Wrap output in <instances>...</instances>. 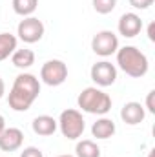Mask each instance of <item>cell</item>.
<instances>
[{
  "label": "cell",
  "mask_w": 155,
  "mask_h": 157,
  "mask_svg": "<svg viewBox=\"0 0 155 157\" xmlns=\"http://www.w3.org/2000/svg\"><path fill=\"white\" fill-rule=\"evenodd\" d=\"M40 95V80L33 73H20L13 80L7 104L13 112H28Z\"/></svg>",
  "instance_id": "1"
},
{
  "label": "cell",
  "mask_w": 155,
  "mask_h": 157,
  "mask_svg": "<svg viewBox=\"0 0 155 157\" xmlns=\"http://www.w3.org/2000/svg\"><path fill=\"white\" fill-rule=\"evenodd\" d=\"M117 66L133 78H141L148 73L150 62L148 57L135 46H122L117 49Z\"/></svg>",
  "instance_id": "2"
},
{
  "label": "cell",
  "mask_w": 155,
  "mask_h": 157,
  "mask_svg": "<svg viewBox=\"0 0 155 157\" xmlns=\"http://www.w3.org/2000/svg\"><path fill=\"white\" fill-rule=\"evenodd\" d=\"M78 108L91 115H106L112 110V97L97 86L84 88L77 97Z\"/></svg>",
  "instance_id": "3"
},
{
  "label": "cell",
  "mask_w": 155,
  "mask_h": 157,
  "mask_svg": "<svg viewBox=\"0 0 155 157\" xmlns=\"http://www.w3.org/2000/svg\"><path fill=\"white\" fill-rule=\"evenodd\" d=\"M59 130L60 133L70 139V141H77L78 137H82L84 130H86V121L82 117V113L75 108H68L60 113L59 117Z\"/></svg>",
  "instance_id": "4"
},
{
  "label": "cell",
  "mask_w": 155,
  "mask_h": 157,
  "mask_svg": "<svg viewBox=\"0 0 155 157\" xmlns=\"http://www.w3.org/2000/svg\"><path fill=\"white\" fill-rule=\"evenodd\" d=\"M68 78V66L60 59H51L46 60L40 68V80L47 86H60Z\"/></svg>",
  "instance_id": "5"
},
{
  "label": "cell",
  "mask_w": 155,
  "mask_h": 157,
  "mask_svg": "<svg viewBox=\"0 0 155 157\" xmlns=\"http://www.w3.org/2000/svg\"><path fill=\"white\" fill-rule=\"evenodd\" d=\"M46 33V28H44V22L39 20L37 17H24L18 26H17V35L18 39L26 44H35L42 40Z\"/></svg>",
  "instance_id": "6"
},
{
  "label": "cell",
  "mask_w": 155,
  "mask_h": 157,
  "mask_svg": "<svg viewBox=\"0 0 155 157\" xmlns=\"http://www.w3.org/2000/svg\"><path fill=\"white\" fill-rule=\"evenodd\" d=\"M91 49L99 57H112L119 49V37L110 29H102L91 39Z\"/></svg>",
  "instance_id": "7"
},
{
  "label": "cell",
  "mask_w": 155,
  "mask_h": 157,
  "mask_svg": "<svg viewBox=\"0 0 155 157\" xmlns=\"http://www.w3.org/2000/svg\"><path fill=\"white\" fill-rule=\"evenodd\" d=\"M89 77L91 80L99 86V88H108L112 84H115L117 80V68L115 64L108 62V60H100L95 62L89 70Z\"/></svg>",
  "instance_id": "8"
},
{
  "label": "cell",
  "mask_w": 155,
  "mask_h": 157,
  "mask_svg": "<svg viewBox=\"0 0 155 157\" xmlns=\"http://www.w3.org/2000/svg\"><path fill=\"white\" fill-rule=\"evenodd\" d=\"M117 29H119V35H122L124 39H133L142 31V20L137 13H124L119 18Z\"/></svg>",
  "instance_id": "9"
},
{
  "label": "cell",
  "mask_w": 155,
  "mask_h": 157,
  "mask_svg": "<svg viewBox=\"0 0 155 157\" xmlns=\"http://www.w3.org/2000/svg\"><path fill=\"white\" fill-rule=\"evenodd\" d=\"M24 143V132L20 128H4L0 133V150L2 152H17Z\"/></svg>",
  "instance_id": "10"
},
{
  "label": "cell",
  "mask_w": 155,
  "mask_h": 157,
  "mask_svg": "<svg viewBox=\"0 0 155 157\" xmlns=\"http://www.w3.org/2000/svg\"><path fill=\"white\" fill-rule=\"evenodd\" d=\"M146 117V110H144V106L141 104V102H135V101H131V102H126L122 108H120V119L128 124V126H137V124H141L142 121Z\"/></svg>",
  "instance_id": "11"
},
{
  "label": "cell",
  "mask_w": 155,
  "mask_h": 157,
  "mask_svg": "<svg viewBox=\"0 0 155 157\" xmlns=\"http://www.w3.org/2000/svg\"><path fill=\"white\" fill-rule=\"evenodd\" d=\"M31 128L40 137H49V135H53L57 132L59 122H57V119H53L51 115H39V117L33 119Z\"/></svg>",
  "instance_id": "12"
},
{
  "label": "cell",
  "mask_w": 155,
  "mask_h": 157,
  "mask_svg": "<svg viewBox=\"0 0 155 157\" xmlns=\"http://www.w3.org/2000/svg\"><path fill=\"white\" fill-rule=\"evenodd\" d=\"M115 122L112 121V119L108 117H102L97 119L93 124H91V135L95 137V139H100V141H104V139H110V137H113L115 135Z\"/></svg>",
  "instance_id": "13"
},
{
  "label": "cell",
  "mask_w": 155,
  "mask_h": 157,
  "mask_svg": "<svg viewBox=\"0 0 155 157\" xmlns=\"http://www.w3.org/2000/svg\"><path fill=\"white\" fill-rule=\"evenodd\" d=\"M11 62L18 70H28V68H31L35 64V53L31 49H28V48H22V49L17 48L13 51V55H11Z\"/></svg>",
  "instance_id": "14"
},
{
  "label": "cell",
  "mask_w": 155,
  "mask_h": 157,
  "mask_svg": "<svg viewBox=\"0 0 155 157\" xmlns=\"http://www.w3.org/2000/svg\"><path fill=\"white\" fill-rule=\"evenodd\" d=\"M75 157H100V148L91 139H82L75 146Z\"/></svg>",
  "instance_id": "15"
},
{
  "label": "cell",
  "mask_w": 155,
  "mask_h": 157,
  "mask_svg": "<svg viewBox=\"0 0 155 157\" xmlns=\"http://www.w3.org/2000/svg\"><path fill=\"white\" fill-rule=\"evenodd\" d=\"M17 44L18 40L15 35L11 33H0V62L9 59L13 55V51L17 49Z\"/></svg>",
  "instance_id": "16"
},
{
  "label": "cell",
  "mask_w": 155,
  "mask_h": 157,
  "mask_svg": "<svg viewBox=\"0 0 155 157\" xmlns=\"http://www.w3.org/2000/svg\"><path fill=\"white\" fill-rule=\"evenodd\" d=\"M11 6L13 11L24 18V17H33V13L39 7V0H13Z\"/></svg>",
  "instance_id": "17"
},
{
  "label": "cell",
  "mask_w": 155,
  "mask_h": 157,
  "mask_svg": "<svg viewBox=\"0 0 155 157\" xmlns=\"http://www.w3.org/2000/svg\"><path fill=\"white\" fill-rule=\"evenodd\" d=\"M91 4L99 15H108L117 7V0H91Z\"/></svg>",
  "instance_id": "18"
},
{
  "label": "cell",
  "mask_w": 155,
  "mask_h": 157,
  "mask_svg": "<svg viewBox=\"0 0 155 157\" xmlns=\"http://www.w3.org/2000/svg\"><path fill=\"white\" fill-rule=\"evenodd\" d=\"M130 2V6L133 7V9H141V11H144V9H148L150 6H153L155 0H128Z\"/></svg>",
  "instance_id": "19"
},
{
  "label": "cell",
  "mask_w": 155,
  "mask_h": 157,
  "mask_svg": "<svg viewBox=\"0 0 155 157\" xmlns=\"http://www.w3.org/2000/svg\"><path fill=\"white\" fill-rule=\"evenodd\" d=\"M20 157H44V154L37 146H28V148H24L20 152Z\"/></svg>",
  "instance_id": "20"
},
{
  "label": "cell",
  "mask_w": 155,
  "mask_h": 157,
  "mask_svg": "<svg viewBox=\"0 0 155 157\" xmlns=\"http://www.w3.org/2000/svg\"><path fill=\"white\" fill-rule=\"evenodd\" d=\"M153 97H155V90H152L148 95H146V110L150 112V113H155V102H153Z\"/></svg>",
  "instance_id": "21"
},
{
  "label": "cell",
  "mask_w": 155,
  "mask_h": 157,
  "mask_svg": "<svg viewBox=\"0 0 155 157\" xmlns=\"http://www.w3.org/2000/svg\"><path fill=\"white\" fill-rule=\"evenodd\" d=\"M148 39L155 42V22H150L148 24Z\"/></svg>",
  "instance_id": "22"
},
{
  "label": "cell",
  "mask_w": 155,
  "mask_h": 157,
  "mask_svg": "<svg viewBox=\"0 0 155 157\" xmlns=\"http://www.w3.org/2000/svg\"><path fill=\"white\" fill-rule=\"evenodd\" d=\"M4 93H6V84H4V80H2V77H0V99L4 97Z\"/></svg>",
  "instance_id": "23"
},
{
  "label": "cell",
  "mask_w": 155,
  "mask_h": 157,
  "mask_svg": "<svg viewBox=\"0 0 155 157\" xmlns=\"http://www.w3.org/2000/svg\"><path fill=\"white\" fill-rule=\"evenodd\" d=\"M4 128H6V119H4V115L0 113V133L4 132Z\"/></svg>",
  "instance_id": "24"
},
{
  "label": "cell",
  "mask_w": 155,
  "mask_h": 157,
  "mask_svg": "<svg viewBox=\"0 0 155 157\" xmlns=\"http://www.w3.org/2000/svg\"><path fill=\"white\" fill-rule=\"evenodd\" d=\"M148 157H155V150H152V152L148 154Z\"/></svg>",
  "instance_id": "25"
},
{
  "label": "cell",
  "mask_w": 155,
  "mask_h": 157,
  "mask_svg": "<svg viewBox=\"0 0 155 157\" xmlns=\"http://www.w3.org/2000/svg\"><path fill=\"white\" fill-rule=\"evenodd\" d=\"M57 157H75V155H70V154H64V155H57Z\"/></svg>",
  "instance_id": "26"
}]
</instances>
